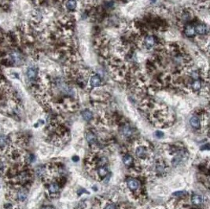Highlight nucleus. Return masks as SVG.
<instances>
[{
  "instance_id": "f257e3e1",
  "label": "nucleus",
  "mask_w": 210,
  "mask_h": 209,
  "mask_svg": "<svg viewBox=\"0 0 210 209\" xmlns=\"http://www.w3.org/2000/svg\"><path fill=\"white\" fill-rule=\"evenodd\" d=\"M139 47H144L147 51H151L153 49H158L159 47L163 48V46L160 43V40L157 37L153 35L147 34L144 38L141 37Z\"/></svg>"
},
{
  "instance_id": "f03ea898",
  "label": "nucleus",
  "mask_w": 210,
  "mask_h": 209,
  "mask_svg": "<svg viewBox=\"0 0 210 209\" xmlns=\"http://www.w3.org/2000/svg\"><path fill=\"white\" fill-rule=\"evenodd\" d=\"M135 155L137 159L146 161L149 158L150 149L147 145H138L135 147Z\"/></svg>"
},
{
  "instance_id": "7ed1b4c3",
  "label": "nucleus",
  "mask_w": 210,
  "mask_h": 209,
  "mask_svg": "<svg viewBox=\"0 0 210 209\" xmlns=\"http://www.w3.org/2000/svg\"><path fill=\"white\" fill-rule=\"evenodd\" d=\"M194 19V12L191 10H190V9L186 8L180 13V20H181L184 25L190 24V21H192Z\"/></svg>"
},
{
  "instance_id": "20e7f679",
  "label": "nucleus",
  "mask_w": 210,
  "mask_h": 209,
  "mask_svg": "<svg viewBox=\"0 0 210 209\" xmlns=\"http://www.w3.org/2000/svg\"><path fill=\"white\" fill-rule=\"evenodd\" d=\"M102 85V80L101 79L100 75L95 73H93L90 75L88 80V87L89 88L94 89V88H100Z\"/></svg>"
},
{
  "instance_id": "39448f33",
  "label": "nucleus",
  "mask_w": 210,
  "mask_h": 209,
  "mask_svg": "<svg viewBox=\"0 0 210 209\" xmlns=\"http://www.w3.org/2000/svg\"><path fill=\"white\" fill-rule=\"evenodd\" d=\"M127 186L131 192H137L140 189V183L136 179H128L127 180Z\"/></svg>"
},
{
  "instance_id": "423d86ee",
  "label": "nucleus",
  "mask_w": 210,
  "mask_h": 209,
  "mask_svg": "<svg viewBox=\"0 0 210 209\" xmlns=\"http://www.w3.org/2000/svg\"><path fill=\"white\" fill-rule=\"evenodd\" d=\"M184 32L186 36L188 38H193L196 35L195 28L194 24H187L184 26Z\"/></svg>"
},
{
  "instance_id": "0eeeda50",
  "label": "nucleus",
  "mask_w": 210,
  "mask_h": 209,
  "mask_svg": "<svg viewBox=\"0 0 210 209\" xmlns=\"http://www.w3.org/2000/svg\"><path fill=\"white\" fill-rule=\"evenodd\" d=\"M194 28H195L196 34L199 35H206L208 34V29L205 24L198 23L197 24H194Z\"/></svg>"
},
{
  "instance_id": "6e6552de",
  "label": "nucleus",
  "mask_w": 210,
  "mask_h": 209,
  "mask_svg": "<svg viewBox=\"0 0 210 209\" xmlns=\"http://www.w3.org/2000/svg\"><path fill=\"white\" fill-rule=\"evenodd\" d=\"M155 171L159 175H165L167 171V164L164 161H158L155 164Z\"/></svg>"
},
{
  "instance_id": "1a4fd4ad",
  "label": "nucleus",
  "mask_w": 210,
  "mask_h": 209,
  "mask_svg": "<svg viewBox=\"0 0 210 209\" xmlns=\"http://www.w3.org/2000/svg\"><path fill=\"white\" fill-rule=\"evenodd\" d=\"M27 78L30 81H35L36 79L38 78V69L35 67H29L28 68L26 71Z\"/></svg>"
},
{
  "instance_id": "9d476101",
  "label": "nucleus",
  "mask_w": 210,
  "mask_h": 209,
  "mask_svg": "<svg viewBox=\"0 0 210 209\" xmlns=\"http://www.w3.org/2000/svg\"><path fill=\"white\" fill-rule=\"evenodd\" d=\"M122 134L126 138H130L133 135V133H134V131H133L132 128L130 127L128 124H125L124 126H122L121 128V130H120Z\"/></svg>"
},
{
  "instance_id": "9b49d317",
  "label": "nucleus",
  "mask_w": 210,
  "mask_h": 209,
  "mask_svg": "<svg viewBox=\"0 0 210 209\" xmlns=\"http://www.w3.org/2000/svg\"><path fill=\"white\" fill-rule=\"evenodd\" d=\"M86 139H87L88 142L90 145L94 144V143L97 142V140H98L97 135L94 134V132L91 131L87 132V134H86Z\"/></svg>"
},
{
  "instance_id": "f8f14e48",
  "label": "nucleus",
  "mask_w": 210,
  "mask_h": 209,
  "mask_svg": "<svg viewBox=\"0 0 210 209\" xmlns=\"http://www.w3.org/2000/svg\"><path fill=\"white\" fill-rule=\"evenodd\" d=\"M108 173L109 170L106 166L98 167V169H97V175H98V178H101V179L105 178L106 175H108Z\"/></svg>"
},
{
  "instance_id": "ddd939ff",
  "label": "nucleus",
  "mask_w": 210,
  "mask_h": 209,
  "mask_svg": "<svg viewBox=\"0 0 210 209\" xmlns=\"http://www.w3.org/2000/svg\"><path fill=\"white\" fill-rule=\"evenodd\" d=\"M65 6H66L67 10L70 12L74 11L76 9V6H77V2H76V0H66Z\"/></svg>"
},
{
  "instance_id": "4468645a",
  "label": "nucleus",
  "mask_w": 210,
  "mask_h": 209,
  "mask_svg": "<svg viewBox=\"0 0 210 209\" xmlns=\"http://www.w3.org/2000/svg\"><path fill=\"white\" fill-rule=\"evenodd\" d=\"M190 125L193 127V128H196V129H198V128H200V126H201L200 118L197 116H193L190 119Z\"/></svg>"
},
{
  "instance_id": "2eb2a0df",
  "label": "nucleus",
  "mask_w": 210,
  "mask_h": 209,
  "mask_svg": "<svg viewBox=\"0 0 210 209\" xmlns=\"http://www.w3.org/2000/svg\"><path fill=\"white\" fill-rule=\"evenodd\" d=\"M82 117L86 121H91L92 120L93 117H94V115H93V112L91 111L90 109H85L84 110L83 112H81Z\"/></svg>"
},
{
  "instance_id": "dca6fc26",
  "label": "nucleus",
  "mask_w": 210,
  "mask_h": 209,
  "mask_svg": "<svg viewBox=\"0 0 210 209\" xmlns=\"http://www.w3.org/2000/svg\"><path fill=\"white\" fill-rule=\"evenodd\" d=\"M48 191L51 194H56L59 192V186L55 183H51L48 186Z\"/></svg>"
},
{
  "instance_id": "f3484780",
  "label": "nucleus",
  "mask_w": 210,
  "mask_h": 209,
  "mask_svg": "<svg viewBox=\"0 0 210 209\" xmlns=\"http://www.w3.org/2000/svg\"><path fill=\"white\" fill-rule=\"evenodd\" d=\"M191 201L192 203L195 205H201L203 203V198H202V196L198 194H194L191 197Z\"/></svg>"
},
{
  "instance_id": "a211bd4d",
  "label": "nucleus",
  "mask_w": 210,
  "mask_h": 209,
  "mask_svg": "<svg viewBox=\"0 0 210 209\" xmlns=\"http://www.w3.org/2000/svg\"><path fill=\"white\" fill-rule=\"evenodd\" d=\"M8 145V138L5 135H0V149H5Z\"/></svg>"
},
{
  "instance_id": "6ab92c4d",
  "label": "nucleus",
  "mask_w": 210,
  "mask_h": 209,
  "mask_svg": "<svg viewBox=\"0 0 210 209\" xmlns=\"http://www.w3.org/2000/svg\"><path fill=\"white\" fill-rule=\"evenodd\" d=\"M123 162H124V164H125L126 166H130V165L132 164L133 162H134V159H133V157L131 156V155L126 154L123 157Z\"/></svg>"
},
{
  "instance_id": "aec40b11",
  "label": "nucleus",
  "mask_w": 210,
  "mask_h": 209,
  "mask_svg": "<svg viewBox=\"0 0 210 209\" xmlns=\"http://www.w3.org/2000/svg\"><path fill=\"white\" fill-rule=\"evenodd\" d=\"M17 200L20 201H25L27 198V193L25 190H20L17 194Z\"/></svg>"
},
{
  "instance_id": "412c9836",
  "label": "nucleus",
  "mask_w": 210,
  "mask_h": 209,
  "mask_svg": "<svg viewBox=\"0 0 210 209\" xmlns=\"http://www.w3.org/2000/svg\"><path fill=\"white\" fill-rule=\"evenodd\" d=\"M186 195H187L186 191H177V192L172 193V196L175 197H184Z\"/></svg>"
},
{
  "instance_id": "4be33fe9",
  "label": "nucleus",
  "mask_w": 210,
  "mask_h": 209,
  "mask_svg": "<svg viewBox=\"0 0 210 209\" xmlns=\"http://www.w3.org/2000/svg\"><path fill=\"white\" fill-rule=\"evenodd\" d=\"M103 209H116V206L114 203H107Z\"/></svg>"
},
{
  "instance_id": "5701e85b",
  "label": "nucleus",
  "mask_w": 210,
  "mask_h": 209,
  "mask_svg": "<svg viewBox=\"0 0 210 209\" xmlns=\"http://www.w3.org/2000/svg\"><path fill=\"white\" fill-rule=\"evenodd\" d=\"M155 135L157 137V138H161V137H163V133L161 131H157L155 132Z\"/></svg>"
},
{
  "instance_id": "b1692460",
  "label": "nucleus",
  "mask_w": 210,
  "mask_h": 209,
  "mask_svg": "<svg viewBox=\"0 0 210 209\" xmlns=\"http://www.w3.org/2000/svg\"><path fill=\"white\" fill-rule=\"evenodd\" d=\"M43 209H54L53 207H51V206H47V207H44Z\"/></svg>"
}]
</instances>
